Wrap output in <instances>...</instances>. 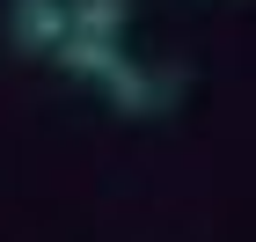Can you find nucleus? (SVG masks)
I'll return each mask as SVG.
<instances>
[{"mask_svg": "<svg viewBox=\"0 0 256 242\" xmlns=\"http://www.w3.org/2000/svg\"><path fill=\"white\" fill-rule=\"evenodd\" d=\"M22 52H52L59 59L66 37H74V0H15V15H8Z\"/></svg>", "mask_w": 256, "mask_h": 242, "instance_id": "nucleus-1", "label": "nucleus"}]
</instances>
